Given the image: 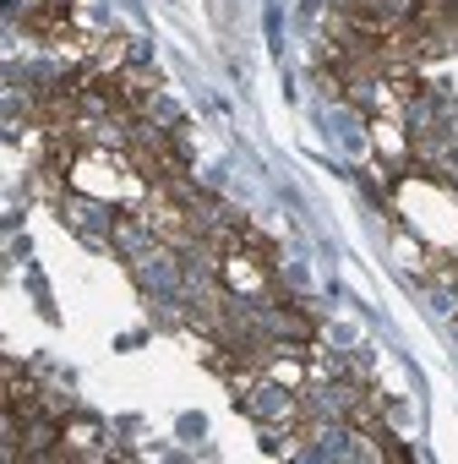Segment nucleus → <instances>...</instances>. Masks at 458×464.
Wrapping results in <instances>:
<instances>
[{"label": "nucleus", "mask_w": 458, "mask_h": 464, "mask_svg": "<svg viewBox=\"0 0 458 464\" xmlns=\"http://www.w3.org/2000/svg\"><path fill=\"white\" fill-rule=\"evenodd\" d=\"M93 442H104V426L93 415H61V459H88Z\"/></svg>", "instance_id": "f257e3e1"}]
</instances>
